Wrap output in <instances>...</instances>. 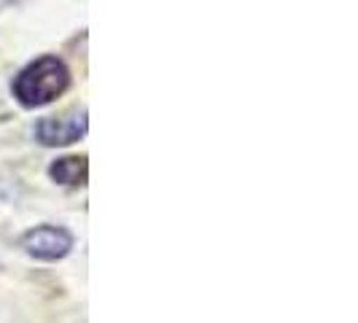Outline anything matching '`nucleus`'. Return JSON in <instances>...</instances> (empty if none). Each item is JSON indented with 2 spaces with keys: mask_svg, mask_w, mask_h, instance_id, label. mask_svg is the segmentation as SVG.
<instances>
[{
  "mask_svg": "<svg viewBox=\"0 0 358 323\" xmlns=\"http://www.w3.org/2000/svg\"><path fill=\"white\" fill-rule=\"evenodd\" d=\"M90 129V119L87 110H71L65 116H49L41 119L36 124V138L43 145H71L76 141H81Z\"/></svg>",
  "mask_w": 358,
  "mask_h": 323,
  "instance_id": "nucleus-3",
  "label": "nucleus"
},
{
  "mask_svg": "<svg viewBox=\"0 0 358 323\" xmlns=\"http://www.w3.org/2000/svg\"><path fill=\"white\" fill-rule=\"evenodd\" d=\"M49 175L62 186H84L90 178V164L87 157H65V159H57L49 167Z\"/></svg>",
  "mask_w": 358,
  "mask_h": 323,
  "instance_id": "nucleus-4",
  "label": "nucleus"
},
{
  "mask_svg": "<svg viewBox=\"0 0 358 323\" xmlns=\"http://www.w3.org/2000/svg\"><path fill=\"white\" fill-rule=\"evenodd\" d=\"M71 87V71L59 57H38L36 62H30L24 71H19L14 78V97L19 106L24 108H41L54 103L57 97H62Z\"/></svg>",
  "mask_w": 358,
  "mask_h": 323,
  "instance_id": "nucleus-1",
  "label": "nucleus"
},
{
  "mask_svg": "<svg viewBox=\"0 0 358 323\" xmlns=\"http://www.w3.org/2000/svg\"><path fill=\"white\" fill-rule=\"evenodd\" d=\"M19 245L24 248L27 256L41 259V261H57V259H65L73 248V234L65 227H52V224H43L36 227L30 232L22 234Z\"/></svg>",
  "mask_w": 358,
  "mask_h": 323,
  "instance_id": "nucleus-2",
  "label": "nucleus"
}]
</instances>
